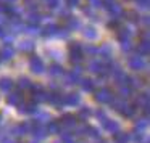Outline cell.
I'll use <instances>...</instances> for the list:
<instances>
[{
  "label": "cell",
  "instance_id": "6da1fadb",
  "mask_svg": "<svg viewBox=\"0 0 150 143\" xmlns=\"http://www.w3.org/2000/svg\"><path fill=\"white\" fill-rule=\"evenodd\" d=\"M68 50H69V61L74 66H79V63L82 61L84 55H82V47L79 42H69L68 43Z\"/></svg>",
  "mask_w": 150,
  "mask_h": 143
},
{
  "label": "cell",
  "instance_id": "7a4b0ae2",
  "mask_svg": "<svg viewBox=\"0 0 150 143\" xmlns=\"http://www.w3.org/2000/svg\"><path fill=\"white\" fill-rule=\"evenodd\" d=\"M102 7L111 15L113 20H120V18L123 16V8H121V5L118 4V2H115V0H102Z\"/></svg>",
  "mask_w": 150,
  "mask_h": 143
},
{
  "label": "cell",
  "instance_id": "3957f363",
  "mask_svg": "<svg viewBox=\"0 0 150 143\" xmlns=\"http://www.w3.org/2000/svg\"><path fill=\"white\" fill-rule=\"evenodd\" d=\"M45 101H49L50 104H53L55 108H63V104H65V95L62 93V92H47V97H45Z\"/></svg>",
  "mask_w": 150,
  "mask_h": 143
},
{
  "label": "cell",
  "instance_id": "277c9868",
  "mask_svg": "<svg viewBox=\"0 0 150 143\" xmlns=\"http://www.w3.org/2000/svg\"><path fill=\"white\" fill-rule=\"evenodd\" d=\"M127 64H129V68L132 69V71H144V69L147 68V63L144 61V58L139 55H131L129 60H127Z\"/></svg>",
  "mask_w": 150,
  "mask_h": 143
},
{
  "label": "cell",
  "instance_id": "5b68a950",
  "mask_svg": "<svg viewBox=\"0 0 150 143\" xmlns=\"http://www.w3.org/2000/svg\"><path fill=\"white\" fill-rule=\"evenodd\" d=\"M81 71H82L81 66H74V68H73L71 71H68V72L65 74V82H66L68 85H74V84H78V82L81 81V77H79Z\"/></svg>",
  "mask_w": 150,
  "mask_h": 143
},
{
  "label": "cell",
  "instance_id": "8992f818",
  "mask_svg": "<svg viewBox=\"0 0 150 143\" xmlns=\"http://www.w3.org/2000/svg\"><path fill=\"white\" fill-rule=\"evenodd\" d=\"M94 98H95V101H98V103H111V100H113V93H111L110 88L103 87V88H100V90L95 92Z\"/></svg>",
  "mask_w": 150,
  "mask_h": 143
},
{
  "label": "cell",
  "instance_id": "52a82bcc",
  "mask_svg": "<svg viewBox=\"0 0 150 143\" xmlns=\"http://www.w3.org/2000/svg\"><path fill=\"white\" fill-rule=\"evenodd\" d=\"M29 68L34 74H42L45 71V66H44V61L39 58L37 55H31L29 58Z\"/></svg>",
  "mask_w": 150,
  "mask_h": 143
},
{
  "label": "cell",
  "instance_id": "ba28073f",
  "mask_svg": "<svg viewBox=\"0 0 150 143\" xmlns=\"http://www.w3.org/2000/svg\"><path fill=\"white\" fill-rule=\"evenodd\" d=\"M89 71L97 74V76H100V77H107L108 76L107 64H103L102 61H92L91 64H89Z\"/></svg>",
  "mask_w": 150,
  "mask_h": 143
},
{
  "label": "cell",
  "instance_id": "9c48e42d",
  "mask_svg": "<svg viewBox=\"0 0 150 143\" xmlns=\"http://www.w3.org/2000/svg\"><path fill=\"white\" fill-rule=\"evenodd\" d=\"M18 111L21 114H34L37 113V103L36 101H21L18 104Z\"/></svg>",
  "mask_w": 150,
  "mask_h": 143
},
{
  "label": "cell",
  "instance_id": "30bf717a",
  "mask_svg": "<svg viewBox=\"0 0 150 143\" xmlns=\"http://www.w3.org/2000/svg\"><path fill=\"white\" fill-rule=\"evenodd\" d=\"M31 90H33V101H45V97H47V92L44 90L42 85L36 84V85H31Z\"/></svg>",
  "mask_w": 150,
  "mask_h": 143
},
{
  "label": "cell",
  "instance_id": "8fae6325",
  "mask_svg": "<svg viewBox=\"0 0 150 143\" xmlns=\"http://www.w3.org/2000/svg\"><path fill=\"white\" fill-rule=\"evenodd\" d=\"M76 122H78V119H76L73 114H65V116H62V119H60V127L63 129H73V127L76 125Z\"/></svg>",
  "mask_w": 150,
  "mask_h": 143
},
{
  "label": "cell",
  "instance_id": "7c38bea8",
  "mask_svg": "<svg viewBox=\"0 0 150 143\" xmlns=\"http://www.w3.org/2000/svg\"><path fill=\"white\" fill-rule=\"evenodd\" d=\"M29 132L34 135V138H44V137L47 135V132H45V127H44L42 124L36 122V121L33 122V127H31V130H29Z\"/></svg>",
  "mask_w": 150,
  "mask_h": 143
},
{
  "label": "cell",
  "instance_id": "4fadbf2b",
  "mask_svg": "<svg viewBox=\"0 0 150 143\" xmlns=\"http://www.w3.org/2000/svg\"><path fill=\"white\" fill-rule=\"evenodd\" d=\"M81 101V97H79L78 92H69V93H65V104H69V106H76Z\"/></svg>",
  "mask_w": 150,
  "mask_h": 143
},
{
  "label": "cell",
  "instance_id": "5bb4252c",
  "mask_svg": "<svg viewBox=\"0 0 150 143\" xmlns=\"http://www.w3.org/2000/svg\"><path fill=\"white\" fill-rule=\"evenodd\" d=\"M21 101H23V93H21L20 90H18V92H11V93L7 97V103L11 104V106H18Z\"/></svg>",
  "mask_w": 150,
  "mask_h": 143
},
{
  "label": "cell",
  "instance_id": "9a60e30c",
  "mask_svg": "<svg viewBox=\"0 0 150 143\" xmlns=\"http://www.w3.org/2000/svg\"><path fill=\"white\" fill-rule=\"evenodd\" d=\"M29 130H31L29 124H28V122H23V124H18V125H15L13 129H11V133H13V135H18V137H23V135H26Z\"/></svg>",
  "mask_w": 150,
  "mask_h": 143
},
{
  "label": "cell",
  "instance_id": "2e32d148",
  "mask_svg": "<svg viewBox=\"0 0 150 143\" xmlns=\"http://www.w3.org/2000/svg\"><path fill=\"white\" fill-rule=\"evenodd\" d=\"M131 29L129 27H123V26H120L116 29V37H118V40L120 42H124V40H131Z\"/></svg>",
  "mask_w": 150,
  "mask_h": 143
},
{
  "label": "cell",
  "instance_id": "e0dca14e",
  "mask_svg": "<svg viewBox=\"0 0 150 143\" xmlns=\"http://www.w3.org/2000/svg\"><path fill=\"white\" fill-rule=\"evenodd\" d=\"M57 32H58V26H57V24H53V23L45 24V26L40 29V34H42L44 37H52V36H55Z\"/></svg>",
  "mask_w": 150,
  "mask_h": 143
},
{
  "label": "cell",
  "instance_id": "ac0fdd59",
  "mask_svg": "<svg viewBox=\"0 0 150 143\" xmlns=\"http://www.w3.org/2000/svg\"><path fill=\"white\" fill-rule=\"evenodd\" d=\"M98 53H100V56L103 60H107V61H111V60H113V48H111L108 43H105L103 47H100V48H98Z\"/></svg>",
  "mask_w": 150,
  "mask_h": 143
},
{
  "label": "cell",
  "instance_id": "d6986e66",
  "mask_svg": "<svg viewBox=\"0 0 150 143\" xmlns=\"http://www.w3.org/2000/svg\"><path fill=\"white\" fill-rule=\"evenodd\" d=\"M150 53V43L149 40H140L137 45V55L139 56H147Z\"/></svg>",
  "mask_w": 150,
  "mask_h": 143
},
{
  "label": "cell",
  "instance_id": "ffe728a7",
  "mask_svg": "<svg viewBox=\"0 0 150 143\" xmlns=\"http://www.w3.org/2000/svg\"><path fill=\"white\" fill-rule=\"evenodd\" d=\"M82 135H87L91 137V138H100V132H98V129H95V127L92 125H84L82 127Z\"/></svg>",
  "mask_w": 150,
  "mask_h": 143
},
{
  "label": "cell",
  "instance_id": "44dd1931",
  "mask_svg": "<svg viewBox=\"0 0 150 143\" xmlns=\"http://www.w3.org/2000/svg\"><path fill=\"white\" fill-rule=\"evenodd\" d=\"M102 127H103V129L107 130V132H110V133H116L118 130H120V124H118L116 121L110 119V117H108V119H107V122H105Z\"/></svg>",
  "mask_w": 150,
  "mask_h": 143
},
{
  "label": "cell",
  "instance_id": "7402d4cb",
  "mask_svg": "<svg viewBox=\"0 0 150 143\" xmlns=\"http://www.w3.org/2000/svg\"><path fill=\"white\" fill-rule=\"evenodd\" d=\"M120 114H123V116H126V117H132L134 114H136V106H134V104H129V103H126V101H124L123 108L120 109Z\"/></svg>",
  "mask_w": 150,
  "mask_h": 143
},
{
  "label": "cell",
  "instance_id": "603a6c76",
  "mask_svg": "<svg viewBox=\"0 0 150 143\" xmlns=\"http://www.w3.org/2000/svg\"><path fill=\"white\" fill-rule=\"evenodd\" d=\"M15 82L10 77H0V90L2 92H10L13 88Z\"/></svg>",
  "mask_w": 150,
  "mask_h": 143
},
{
  "label": "cell",
  "instance_id": "cb8c5ba5",
  "mask_svg": "<svg viewBox=\"0 0 150 143\" xmlns=\"http://www.w3.org/2000/svg\"><path fill=\"white\" fill-rule=\"evenodd\" d=\"M82 36L86 37V39H97V29H95L94 26H84L82 27Z\"/></svg>",
  "mask_w": 150,
  "mask_h": 143
},
{
  "label": "cell",
  "instance_id": "d4e9b609",
  "mask_svg": "<svg viewBox=\"0 0 150 143\" xmlns=\"http://www.w3.org/2000/svg\"><path fill=\"white\" fill-rule=\"evenodd\" d=\"M49 74L52 77H58V76L62 77L65 74V69H63L62 64H52V66H49Z\"/></svg>",
  "mask_w": 150,
  "mask_h": 143
},
{
  "label": "cell",
  "instance_id": "484cf974",
  "mask_svg": "<svg viewBox=\"0 0 150 143\" xmlns=\"http://www.w3.org/2000/svg\"><path fill=\"white\" fill-rule=\"evenodd\" d=\"M15 56V50L10 45H5L0 52V60H11Z\"/></svg>",
  "mask_w": 150,
  "mask_h": 143
},
{
  "label": "cell",
  "instance_id": "4316f807",
  "mask_svg": "<svg viewBox=\"0 0 150 143\" xmlns=\"http://www.w3.org/2000/svg\"><path fill=\"white\" fill-rule=\"evenodd\" d=\"M149 125V119L147 117H142V119H137L136 124H134V132H144Z\"/></svg>",
  "mask_w": 150,
  "mask_h": 143
},
{
  "label": "cell",
  "instance_id": "83f0119b",
  "mask_svg": "<svg viewBox=\"0 0 150 143\" xmlns=\"http://www.w3.org/2000/svg\"><path fill=\"white\" fill-rule=\"evenodd\" d=\"M113 140H115V143H127L129 142V135L126 132L118 130L116 133H113Z\"/></svg>",
  "mask_w": 150,
  "mask_h": 143
},
{
  "label": "cell",
  "instance_id": "f1b7e54d",
  "mask_svg": "<svg viewBox=\"0 0 150 143\" xmlns=\"http://www.w3.org/2000/svg\"><path fill=\"white\" fill-rule=\"evenodd\" d=\"M18 48L21 50V52H33L34 48H36V42H33V40H23V42H20V47Z\"/></svg>",
  "mask_w": 150,
  "mask_h": 143
},
{
  "label": "cell",
  "instance_id": "f546056e",
  "mask_svg": "<svg viewBox=\"0 0 150 143\" xmlns=\"http://www.w3.org/2000/svg\"><path fill=\"white\" fill-rule=\"evenodd\" d=\"M79 82H81L82 88H84L86 92H94L95 85H94V81H92L91 77H84V79H81Z\"/></svg>",
  "mask_w": 150,
  "mask_h": 143
},
{
  "label": "cell",
  "instance_id": "4dcf8cb0",
  "mask_svg": "<svg viewBox=\"0 0 150 143\" xmlns=\"http://www.w3.org/2000/svg\"><path fill=\"white\" fill-rule=\"evenodd\" d=\"M28 20H29V24H36V26H39L40 20H42V15H40L39 11H29Z\"/></svg>",
  "mask_w": 150,
  "mask_h": 143
},
{
  "label": "cell",
  "instance_id": "1f68e13d",
  "mask_svg": "<svg viewBox=\"0 0 150 143\" xmlns=\"http://www.w3.org/2000/svg\"><path fill=\"white\" fill-rule=\"evenodd\" d=\"M65 21H66V27H68L69 31H74L76 27H79V20H78V18H74L73 15H69Z\"/></svg>",
  "mask_w": 150,
  "mask_h": 143
},
{
  "label": "cell",
  "instance_id": "d6a6232c",
  "mask_svg": "<svg viewBox=\"0 0 150 143\" xmlns=\"http://www.w3.org/2000/svg\"><path fill=\"white\" fill-rule=\"evenodd\" d=\"M60 130H62V127H60V124L55 122V121H50V122L47 124V127H45L47 133H60Z\"/></svg>",
  "mask_w": 150,
  "mask_h": 143
},
{
  "label": "cell",
  "instance_id": "836d02e7",
  "mask_svg": "<svg viewBox=\"0 0 150 143\" xmlns=\"http://www.w3.org/2000/svg\"><path fill=\"white\" fill-rule=\"evenodd\" d=\"M123 16L126 18V20H129V21H132V23H139V15L136 13V11H132V10H126V11H123Z\"/></svg>",
  "mask_w": 150,
  "mask_h": 143
},
{
  "label": "cell",
  "instance_id": "e575fe53",
  "mask_svg": "<svg viewBox=\"0 0 150 143\" xmlns=\"http://www.w3.org/2000/svg\"><path fill=\"white\" fill-rule=\"evenodd\" d=\"M92 114V111L89 109V108H86V106H82L81 109H79V114H78V117L76 119H79V121H86V119H89V116Z\"/></svg>",
  "mask_w": 150,
  "mask_h": 143
},
{
  "label": "cell",
  "instance_id": "d590c367",
  "mask_svg": "<svg viewBox=\"0 0 150 143\" xmlns=\"http://www.w3.org/2000/svg\"><path fill=\"white\" fill-rule=\"evenodd\" d=\"M31 81L28 77H20V81H18V87L21 88V90H24V88H31Z\"/></svg>",
  "mask_w": 150,
  "mask_h": 143
},
{
  "label": "cell",
  "instance_id": "8d00e7d4",
  "mask_svg": "<svg viewBox=\"0 0 150 143\" xmlns=\"http://www.w3.org/2000/svg\"><path fill=\"white\" fill-rule=\"evenodd\" d=\"M120 95H121V98L131 97V95H132V88L127 87V85H123V87H120Z\"/></svg>",
  "mask_w": 150,
  "mask_h": 143
},
{
  "label": "cell",
  "instance_id": "74e56055",
  "mask_svg": "<svg viewBox=\"0 0 150 143\" xmlns=\"http://www.w3.org/2000/svg\"><path fill=\"white\" fill-rule=\"evenodd\" d=\"M82 53H87V55H97L98 53V47L95 45H86L82 48Z\"/></svg>",
  "mask_w": 150,
  "mask_h": 143
},
{
  "label": "cell",
  "instance_id": "f35d334b",
  "mask_svg": "<svg viewBox=\"0 0 150 143\" xmlns=\"http://www.w3.org/2000/svg\"><path fill=\"white\" fill-rule=\"evenodd\" d=\"M24 5L29 11H37V2L36 0H24Z\"/></svg>",
  "mask_w": 150,
  "mask_h": 143
},
{
  "label": "cell",
  "instance_id": "ab89813d",
  "mask_svg": "<svg viewBox=\"0 0 150 143\" xmlns=\"http://www.w3.org/2000/svg\"><path fill=\"white\" fill-rule=\"evenodd\" d=\"M39 29L40 27L36 26V24H28V26H24V32H28V34H36V32H39Z\"/></svg>",
  "mask_w": 150,
  "mask_h": 143
},
{
  "label": "cell",
  "instance_id": "60d3db41",
  "mask_svg": "<svg viewBox=\"0 0 150 143\" xmlns=\"http://www.w3.org/2000/svg\"><path fill=\"white\" fill-rule=\"evenodd\" d=\"M49 119H50L49 113H39V114L36 116V119H34V121H36V122H39V124H42L44 121H49Z\"/></svg>",
  "mask_w": 150,
  "mask_h": 143
},
{
  "label": "cell",
  "instance_id": "b9f144b4",
  "mask_svg": "<svg viewBox=\"0 0 150 143\" xmlns=\"http://www.w3.org/2000/svg\"><path fill=\"white\" fill-rule=\"evenodd\" d=\"M95 114H97V117H98V121H100V124L103 125V124L107 122V119H108V117H107V114H105V111H103V109H98Z\"/></svg>",
  "mask_w": 150,
  "mask_h": 143
},
{
  "label": "cell",
  "instance_id": "7bdbcfd3",
  "mask_svg": "<svg viewBox=\"0 0 150 143\" xmlns=\"http://www.w3.org/2000/svg\"><path fill=\"white\" fill-rule=\"evenodd\" d=\"M69 32H71V31H69L66 26H63V27H58V32H57V34H58V36H62V37H68Z\"/></svg>",
  "mask_w": 150,
  "mask_h": 143
},
{
  "label": "cell",
  "instance_id": "ee69618b",
  "mask_svg": "<svg viewBox=\"0 0 150 143\" xmlns=\"http://www.w3.org/2000/svg\"><path fill=\"white\" fill-rule=\"evenodd\" d=\"M131 48H132L131 40H124V42H121V50H123V52H129Z\"/></svg>",
  "mask_w": 150,
  "mask_h": 143
},
{
  "label": "cell",
  "instance_id": "f6af8a7d",
  "mask_svg": "<svg viewBox=\"0 0 150 143\" xmlns=\"http://www.w3.org/2000/svg\"><path fill=\"white\" fill-rule=\"evenodd\" d=\"M60 4V0H45V5L47 8H57Z\"/></svg>",
  "mask_w": 150,
  "mask_h": 143
},
{
  "label": "cell",
  "instance_id": "bcb514c9",
  "mask_svg": "<svg viewBox=\"0 0 150 143\" xmlns=\"http://www.w3.org/2000/svg\"><path fill=\"white\" fill-rule=\"evenodd\" d=\"M132 140L136 143H140L144 140V137H142V132H134V135H132Z\"/></svg>",
  "mask_w": 150,
  "mask_h": 143
},
{
  "label": "cell",
  "instance_id": "7dc6e473",
  "mask_svg": "<svg viewBox=\"0 0 150 143\" xmlns=\"http://www.w3.org/2000/svg\"><path fill=\"white\" fill-rule=\"evenodd\" d=\"M136 2L140 8H149V5H150V0H136Z\"/></svg>",
  "mask_w": 150,
  "mask_h": 143
},
{
  "label": "cell",
  "instance_id": "c3c4849f",
  "mask_svg": "<svg viewBox=\"0 0 150 143\" xmlns=\"http://www.w3.org/2000/svg\"><path fill=\"white\" fill-rule=\"evenodd\" d=\"M108 27H110V29H118V27H120V21H118V20H111L110 23H108Z\"/></svg>",
  "mask_w": 150,
  "mask_h": 143
},
{
  "label": "cell",
  "instance_id": "681fc988",
  "mask_svg": "<svg viewBox=\"0 0 150 143\" xmlns=\"http://www.w3.org/2000/svg\"><path fill=\"white\" fill-rule=\"evenodd\" d=\"M66 4H68L69 8H73V7H78L79 5V0H66Z\"/></svg>",
  "mask_w": 150,
  "mask_h": 143
},
{
  "label": "cell",
  "instance_id": "f907efd6",
  "mask_svg": "<svg viewBox=\"0 0 150 143\" xmlns=\"http://www.w3.org/2000/svg\"><path fill=\"white\" fill-rule=\"evenodd\" d=\"M87 2H91V4H92V7H95V8L102 7V0H87Z\"/></svg>",
  "mask_w": 150,
  "mask_h": 143
},
{
  "label": "cell",
  "instance_id": "816d5d0a",
  "mask_svg": "<svg viewBox=\"0 0 150 143\" xmlns=\"http://www.w3.org/2000/svg\"><path fill=\"white\" fill-rule=\"evenodd\" d=\"M5 37H7V31L4 26H0V39H5Z\"/></svg>",
  "mask_w": 150,
  "mask_h": 143
},
{
  "label": "cell",
  "instance_id": "f5cc1de1",
  "mask_svg": "<svg viewBox=\"0 0 150 143\" xmlns=\"http://www.w3.org/2000/svg\"><path fill=\"white\" fill-rule=\"evenodd\" d=\"M140 39H142V40H149V31H144V32H140Z\"/></svg>",
  "mask_w": 150,
  "mask_h": 143
},
{
  "label": "cell",
  "instance_id": "db71d44e",
  "mask_svg": "<svg viewBox=\"0 0 150 143\" xmlns=\"http://www.w3.org/2000/svg\"><path fill=\"white\" fill-rule=\"evenodd\" d=\"M0 143H16V142H15L13 138H10V137H5V138L2 140V142H0Z\"/></svg>",
  "mask_w": 150,
  "mask_h": 143
},
{
  "label": "cell",
  "instance_id": "11a10c76",
  "mask_svg": "<svg viewBox=\"0 0 150 143\" xmlns=\"http://www.w3.org/2000/svg\"><path fill=\"white\" fill-rule=\"evenodd\" d=\"M4 4H10V5H13V2H16V0H2Z\"/></svg>",
  "mask_w": 150,
  "mask_h": 143
},
{
  "label": "cell",
  "instance_id": "9f6ffc18",
  "mask_svg": "<svg viewBox=\"0 0 150 143\" xmlns=\"http://www.w3.org/2000/svg\"><path fill=\"white\" fill-rule=\"evenodd\" d=\"M98 143H107V142H105V140H100V142H98Z\"/></svg>",
  "mask_w": 150,
  "mask_h": 143
},
{
  "label": "cell",
  "instance_id": "6f0895ef",
  "mask_svg": "<svg viewBox=\"0 0 150 143\" xmlns=\"http://www.w3.org/2000/svg\"><path fill=\"white\" fill-rule=\"evenodd\" d=\"M0 122H2V114H0Z\"/></svg>",
  "mask_w": 150,
  "mask_h": 143
}]
</instances>
